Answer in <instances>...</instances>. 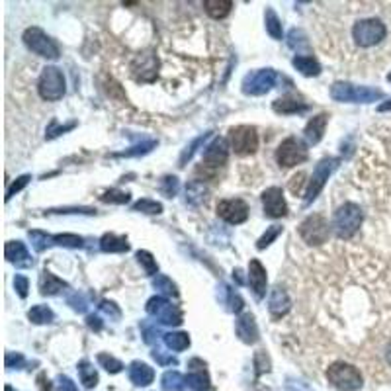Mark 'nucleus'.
Wrapping results in <instances>:
<instances>
[{"label": "nucleus", "instance_id": "1", "mask_svg": "<svg viewBox=\"0 0 391 391\" xmlns=\"http://www.w3.org/2000/svg\"><path fill=\"white\" fill-rule=\"evenodd\" d=\"M282 82L292 84L290 78L282 77L274 68H258L243 78V92L246 96H263L266 92H270L276 84H282Z\"/></svg>", "mask_w": 391, "mask_h": 391}, {"label": "nucleus", "instance_id": "2", "mask_svg": "<svg viewBox=\"0 0 391 391\" xmlns=\"http://www.w3.org/2000/svg\"><path fill=\"white\" fill-rule=\"evenodd\" d=\"M362 219H364V214H362V207L358 204H352V202H346L342 204L334 215H332V231L339 239H351L356 235V231L360 229Z\"/></svg>", "mask_w": 391, "mask_h": 391}, {"label": "nucleus", "instance_id": "3", "mask_svg": "<svg viewBox=\"0 0 391 391\" xmlns=\"http://www.w3.org/2000/svg\"><path fill=\"white\" fill-rule=\"evenodd\" d=\"M352 38L358 47H374L388 38V26L380 18L358 20L352 28Z\"/></svg>", "mask_w": 391, "mask_h": 391}, {"label": "nucleus", "instance_id": "4", "mask_svg": "<svg viewBox=\"0 0 391 391\" xmlns=\"http://www.w3.org/2000/svg\"><path fill=\"white\" fill-rule=\"evenodd\" d=\"M331 98L334 102H352V104H368L383 98L381 90L370 87H356L351 82H334L331 87Z\"/></svg>", "mask_w": 391, "mask_h": 391}, {"label": "nucleus", "instance_id": "5", "mask_svg": "<svg viewBox=\"0 0 391 391\" xmlns=\"http://www.w3.org/2000/svg\"><path fill=\"white\" fill-rule=\"evenodd\" d=\"M327 380L341 391H356L362 388V374L356 366L346 362H334L327 370Z\"/></svg>", "mask_w": 391, "mask_h": 391}, {"label": "nucleus", "instance_id": "6", "mask_svg": "<svg viewBox=\"0 0 391 391\" xmlns=\"http://www.w3.org/2000/svg\"><path fill=\"white\" fill-rule=\"evenodd\" d=\"M38 92L39 96L47 102H57L65 96L67 92V82L63 71L57 67H45L41 71L38 80Z\"/></svg>", "mask_w": 391, "mask_h": 391}, {"label": "nucleus", "instance_id": "7", "mask_svg": "<svg viewBox=\"0 0 391 391\" xmlns=\"http://www.w3.org/2000/svg\"><path fill=\"white\" fill-rule=\"evenodd\" d=\"M147 313L156 319L158 325H168V327H178V325H182V311H180V307L175 305V303L170 302L168 297H163V295H155V297H151L145 305Z\"/></svg>", "mask_w": 391, "mask_h": 391}, {"label": "nucleus", "instance_id": "8", "mask_svg": "<svg viewBox=\"0 0 391 391\" xmlns=\"http://www.w3.org/2000/svg\"><path fill=\"white\" fill-rule=\"evenodd\" d=\"M22 39H24L26 47L29 51H34L38 57L51 59V61H57L59 59V45L38 26H31V28L26 29Z\"/></svg>", "mask_w": 391, "mask_h": 391}, {"label": "nucleus", "instance_id": "9", "mask_svg": "<svg viewBox=\"0 0 391 391\" xmlns=\"http://www.w3.org/2000/svg\"><path fill=\"white\" fill-rule=\"evenodd\" d=\"M297 231H300V237L309 246H319V244L329 241V237H331V225H329V221L321 214H313L303 219Z\"/></svg>", "mask_w": 391, "mask_h": 391}, {"label": "nucleus", "instance_id": "10", "mask_svg": "<svg viewBox=\"0 0 391 391\" xmlns=\"http://www.w3.org/2000/svg\"><path fill=\"white\" fill-rule=\"evenodd\" d=\"M339 165H341V158H334V156H327V158H321L317 163V166L313 168L311 180L307 182V190H305V202L307 204H311L313 200L321 194V190L327 184V180L339 168Z\"/></svg>", "mask_w": 391, "mask_h": 391}, {"label": "nucleus", "instance_id": "11", "mask_svg": "<svg viewBox=\"0 0 391 391\" xmlns=\"http://www.w3.org/2000/svg\"><path fill=\"white\" fill-rule=\"evenodd\" d=\"M307 158H309L307 145L303 143L302 139H297V137L283 139L280 147L276 149V163L282 166V168H292V166L302 165Z\"/></svg>", "mask_w": 391, "mask_h": 391}, {"label": "nucleus", "instance_id": "12", "mask_svg": "<svg viewBox=\"0 0 391 391\" xmlns=\"http://www.w3.org/2000/svg\"><path fill=\"white\" fill-rule=\"evenodd\" d=\"M231 149L237 155H253L258 149V133L253 126H237L229 131Z\"/></svg>", "mask_w": 391, "mask_h": 391}, {"label": "nucleus", "instance_id": "13", "mask_svg": "<svg viewBox=\"0 0 391 391\" xmlns=\"http://www.w3.org/2000/svg\"><path fill=\"white\" fill-rule=\"evenodd\" d=\"M217 217L231 225H241L249 219V205L241 198L221 200L217 204Z\"/></svg>", "mask_w": 391, "mask_h": 391}, {"label": "nucleus", "instance_id": "14", "mask_svg": "<svg viewBox=\"0 0 391 391\" xmlns=\"http://www.w3.org/2000/svg\"><path fill=\"white\" fill-rule=\"evenodd\" d=\"M260 200H263L264 214L268 215L270 219H280L283 215H288V204H286L282 188H278V186L266 188L260 196Z\"/></svg>", "mask_w": 391, "mask_h": 391}, {"label": "nucleus", "instance_id": "15", "mask_svg": "<svg viewBox=\"0 0 391 391\" xmlns=\"http://www.w3.org/2000/svg\"><path fill=\"white\" fill-rule=\"evenodd\" d=\"M131 71L137 80L143 82H153L156 78V71H158V59L153 53H141L133 59L131 63Z\"/></svg>", "mask_w": 391, "mask_h": 391}, {"label": "nucleus", "instance_id": "16", "mask_svg": "<svg viewBox=\"0 0 391 391\" xmlns=\"http://www.w3.org/2000/svg\"><path fill=\"white\" fill-rule=\"evenodd\" d=\"M229 158V143L223 137H215L204 151V166L205 168H219Z\"/></svg>", "mask_w": 391, "mask_h": 391}, {"label": "nucleus", "instance_id": "17", "mask_svg": "<svg viewBox=\"0 0 391 391\" xmlns=\"http://www.w3.org/2000/svg\"><path fill=\"white\" fill-rule=\"evenodd\" d=\"M190 374L186 376V383H188V390L192 391H209L212 390V381L209 376L205 371V364L202 360H190Z\"/></svg>", "mask_w": 391, "mask_h": 391}, {"label": "nucleus", "instance_id": "18", "mask_svg": "<svg viewBox=\"0 0 391 391\" xmlns=\"http://www.w3.org/2000/svg\"><path fill=\"white\" fill-rule=\"evenodd\" d=\"M235 332L244 344H254L258 341V325L254 321V315L251 313L239 315V319L235 323Z\"/></svg>", "mask_w": 391, "mask_h": 391}, {"label": "nucleus", "instance_id": "19", "mask_svg": "<svg viewBox=\"0 0 391 391\" xmlns=\"http://www.w3.org/2000/svg\"><path fill=\"white\" fill-rule=\"evenodd\" d=\"M4 254H6V260L12 264H16L18 268H29L34 260L29 256L26 244L22 241H8L4 246Z\"/></svg>", "mask_w": 391, "mask_h": 391}, {"label": "nucleus", "instance_id": "20", "mask_svg": "<svg viewBox=\"0 0 391 391\" xmlns=\"http://www.w3.org/2000/svg\"><path fill=\"white\" fill-rule=\"evenodd\" d=\"M268 309H270V313H272L274 319H280V317H283L286 313L292 309V300H290V295L286 293L283 288L276 286L272 292H270V297H268Z\"/></svg>", "mask_w": 391, "mask_h": 391}, {"label": "nucleus", "instance_id": "21", "mask_svg": "<svg viewBox=\"0 0 391 391\" xmlns=\"http://www.w3.org/2000/svg\"><path fill=\"white\" fill-rule=\"evenodd\" d=\"M127 374H129V380H131V383L137 385V388H145V385H151L153 380H155V371H153V368H151L149 364H145V362H141V360L131 362V364H129V370H127Z\"/></svg>", "mask_w": 391, "mask_h": 391}, {"label": "nucleus", "instance_id": "22", "mask_svg": "<svg viewBox=\"0 0 391 391\" xmlns=\"http://www.w3.org/2000/svg\"><path fill=\"white\" fill-rule=\"evenodd\" d=\"M327 124H329V114H325V112L319 114V116L311 117V119L307 121L305 129H303L305 141H307L309 145H317V143L323 139V135H325Z\"/></svg>", "mask_w": 391, "mask_h": 391}, {"label": "nucleus", "instance_id": "23", "mask_svg": "<svg viewBox=\"0 0 391 391\" xmlns=\"http://www.w3.org/2000/svg\"><path fill=\"white\" fill-rule=\"evenodd\" d=\"M249 283L253 288L254 295L260 300L266 293V268L258 258H253L249 264Z\"/></svg>", "mask_w": 391, "mask_h": 391}, {"label": "nucleus", "instance_id": "24", "mask_svg": "<svg viewBox=\"0 0 391 391\" xmlns=\"http://www.w3.org/2000/svg\"><path fill=\"white\" fill-rule=\"evenodd\" d=\"M274 112L276 114H282V116H292V114H303L309 110V104H305L302 100L293 96H282L278 100H274Z\"/></svg>", "mask_w": 391, "mask_h": 391}, {"label": "nucleus", "instance_id": "25", "mask_svg": "<svg viewBox=\"0 0 391 391\" xmlns=\"http://www.w3.org/2000/svg\"><path fill=\"white\" fill-rule=\"evenodd\" d=\"M63 288H68V283L65 280L57 278L55 274L49 272V270L41 272V276H39V292L43 293V295H55Z\"/></svg>", "mask_w": 391, "mask_h": 391}, {"label": "nucleus", "instance_id": "26", "mask_svg": "<svg viewBox=\"0 0 391 391\" xmlns=\"http://www.w3.org/2000/svg\"><path fill=\"white\" fill-rule=\"evenodd\" d=\"M292 65L302 73L303 77H319L321 75V65L311 55H295L292 59Z\"/></svg>", "mask_w": 391, "mask_h": 391}, {"label": "nucleus", "instance_id": "27", "mask_svg": "<svg viewBox=\"0 0 391 391\" xmlns=\"http://www.w3.org/2000/svg\"><path fill=\"white\" fill-rule=\"evenodd\" d=\"M100 249L104 253H127L129 251V243H127V237L106 233L102 235V239H100Z\"/></svg>", "mask_w": 391, "mask_h": 391}, {"label": "nucleus", "instance_id": "28", "mask_svg": "<svg viewBox=\"0 0 391 391\" xmlns=\"http://www.w3.org/2000/svg\"><path fill=\"white\" fill-rule=\"evenodd\" d=\"M204 8L207 16H212L214 20H223L225 16H229L233 2L231 0H205Z\"/></svg>", "mask_w": 391, "mask_h": 391}, {"label": "nucleus", "instance_id": "29", "mask_svg": "<svg viewBox=\"0 0 391 391\" xmlns=\"http://www.w3.org/2000/svg\"><path fill=\"white\" fill-rule=\"evenodd\" d=\"M78 378H80V383L87 390H92V388L98 385V371L88 360L78 362Z\"/></svg>", "mask_w": 391, "mask_h": 391}, {"label": "nucleus", "instance_id": "30", "mask_svg": "<svg viewBox=\"0 0 391 391\" xmlns=\"http://www.w3.org/2000/svg\"><path fill=\"white\" fill-rule=\"evenodd\" d=\"M161 385H163L165 391H184L188 388L184 376L176 370L166 371L165 376H163V380H161Z\"/></svg>", "mask_w": 391, "mask_h": 391}, {"label": "nucleus", "instance_id": "31", "mask_svg": "<svg viewBox=\"0 0 391 391\" xmlns=\"http://www.w3.org/2000/svg\"><path fill=\"white\" fill-rule=\"evenodd\" d=\"M207 194V188L204 186V182L200 180H192L190 184H186V202L190 205H200L205 200Z\"/></svg>", "mask_w": 391, "mask_h": 391}, {"label": "nucleus", "instance_id": "32", "mask_svg": "<svg viewBox=\"0 0 391 391\" xmlns=\"http://www.w3.org/2000/svg\"><path fill=\"white\" fill-rule=\"evenodd\" d=\"M28 319L34 325H45V323L55 321V313L47 305H34L28 311Z\"/></svg>", "mask_w": 391, "mask_h": 391}, {"label": "nucleus", "instance_id": "33", "mask_svg": "<svg viewBox=\"0 0 391 391\" xmlns=\"http://www.w3.org/2000/svg\"><path fill=\"white\" fill-rule=\"evenodd\" d=\"M153 288H155L156 292L161 293L163 297H178V288H176V283L165 276V274H158L153 278Z\"/></svg>", "mask_w": 391, "mask_h": 391}, {"label": "nucleus", "instance_id": "34", "mask_svg": "<svg viewBox=\"0 0 391 391\" xmlns=\"http://www.w3.org/2000/svg\"><path fill=\"white\" fill-rule=\"evenodd\" d=\"M163 341H165V344L170 348V351H186L188 346H190V334L188 332H166L165 337H163Z\"/></svg>", "mask_w": 391, "mask_h": 391}, {"label": "nucleus", "instance_id": "35", "mask_svg": "<svg viewBox=\"0 0 391 391\" xmlns=\"http://www.w3.org/2000/svg\"><path fill=\"white\" fill-rule=\"evenodd\" d=\"M221 302L229 305V311H233V313L243 311V307H244L243 297L235 292V290H231L229 286H225V283H221Z\"/></svg>", "mask_w": 391, "mask_h": 391}, {"label": "nucleus", "instance_id": "36", "mask_svg": "<svg viewBox=\"0 0 391 391\" xmlns=\"http://www.w3.org/2000/svg\"><path fill=\"white\" fill-rule=\"evenodd\" d=\"M288 45H290V49H293V51H297V55H300L302 51H309V49H311L307 36L303 34L302 29L297 28L290 29V34H288Z\"/></svg>", "mask_w": 391, "mask_h": 391}, {"label": "nucleus", "instance_id": "37", "mask_svg": "<svg viewBox=\"0 0 391 391\" xmlns=\"http://www.w3.org/2000/svg\"><path fill=\"white\" fill-rule=\"evenodd\" d=\"M28 237H29V243H31V246H34V251H36V253H43L47 246L53 244V237L45 233V231H39V229L29 231Z\"/></svg>", "mask_w": 391, "mask_h": 391}, {"label": "nucleus", "instance_id": "38", "mask_svg": "<svg viewBox=\"0 0 391 391\" xmlns=\"http://www.w3.org/2000/svg\"><path fill=\"white\" fill-rule=\"evenodd\" d=\"M264 22H266V31L270 34L272 39H282L283 31H282V22L276 16V12L272 8H266V14H264Z\"/></svg>", "mask_w": 391, "mask_h": 391}, {"label": "nucleus", "instance_id": "39", "mask_svg": "<svg viewBox=\"0 0 391 391\" xmlns=\"http://www.w3.org/2000/svg\"><path fill=\"white\" fill-rule=\"evenodd\" d=\"M133 212H141V214L147 215H158L163 214V204L156 202V200H149V198H143L133 204Z\"/></svg>", "mask_w": 391, "mask_h": 391}, {"label": "nucleus", "instance_id": "40", "mask_svg": "<svg viewBox=\"0 0 391 391\" xmlns=\"http://www.w3.org/2000/svg\"><path fill=\"white\" fill-rule=\"evenodd\" d=\"M53 243L59 246H67V249H80V246H84V239L80 235L61 233L53 237Z\"/></svg>", "mask_w": 391, "mask_h": 391}, {"label": "nucleus", "instance_id": "41", "mask_svg": "<svg viewBox=\"0 0 391 391\" xmlns=\"http://www.w3.org/2000/svg\"><path fill=\"white\" fill-rule=\"evenodd\" d=\"M129 198H131V194H129V192H124V190H119V188H112V190H108V192H104V194L100 196V200H102L104 204H117V205L127 204Z\"/></svg>", "mask_w": 391, "mask_h": 391}, {"label": "nucleus", "instance_id": "42", "mask_svg": "<svg viewBox=\"0 0 391 391\" xmlns=\"http://www.w3.org/2000/svg\"><path fill=\"white\" fill-rule=\"evenodd\" d=\"M137 263L143 266V270H145L149 276H158V264L156 260L153 258V254L149 253V251H137Z\"/></svg>", "mask_w": 391, "mask_h": 391}, {"label": "nucleus", "instance_id": "43", "mask_svg": "<svg viewBox=\"0 0 391 391\" xmlns=\"http://www.w3.org/2000/svg\"><path fill=\"white\" fill-rule=\"evenodd\" d=\"M98 364L106 371H110V374H119V371L124 370V364L117 360V358H114V356L106 354V352L98 354Z\"/></svg>", "mask_w": 391, "mask_h": 391}, {"label": "nucleus", "instance_id": "44", "mask_svg": "<svg viewBox=\"0 0 391 391\" xmlns=\"http://www.w3.org/2000/svg\"><path fill=\"white\" fill-rule=\"evenodd\" d=\"M178 188H180V184H178V178H176V176H163L161 182H158V190H161V194L166 196V198H175V196L178 194Z\"/></svg>", "mask_w": 391, "mask_h": 391}, {"label": "nucleus", "instance_id": "45", "mask_svg": "<svg viewBox=\"0 0 391 391\" xmlns=\"http://www.w3.org/2000/svg\"><path fill=\"white\" fill-rule=\"evenodd\" d=\"M158 145L156 143V139H147L143 143H139V145H133L131 149H127L124 153H119V156H141V155H147V153H151L155 147Z\"/></svg>", "mask_w": 391, "mask_h": 391}, {"label": "nucleus", "instance_id": "46", "mask_svg": "<svg viewBox=\"0 0 391 391\" xmlns=\"http://www.w3.org/2000/svg\"><path fill=\"white\" fill-rule=\"evenodd\" d=\"M207 137H212V131H207V133H204V135L196 137L194 141H192V143H190V145L186 147V151H184V153H182V155H180V166H184L186 163H188V161H190V158H192V156H194L196 151H198V149H200V147L204 145V143H205V139H207Z\"/></svg>", "mask_w": 391, "mask_h": 391}, {"label": "nucleus", "instance_id": "47", "mask_svg": "<svg viewBox=\"0 0 391 391\" xmlns=\"http://www.w3.org/2000/svg\"><path fill=\"white\" fill-rule=\"evenodd\" d=\"M280 233H282V227H280V225H272V227H268V229H266V233L258 239L256 249H258V251H264L266 246H270V244L278 239V235Z\"/></svg>", "mask_w": 391, "mask_h": 391}, {"label": "nucleus", "instance_id": "48", "mask_svg": "<svg viewBox=\"0 0 391 391\" xmlns=\"http://www.w3.org/2000/svg\"><path fill=\"white\" fill-rule=\"evenodd\" d=\"M141 331H143V341L147 342V344H155V342H158V337H165V334H161V331H158V327H156L155 323L151 321H145L143 325H141Z\"/></svg>", "mask_w": 391, "mask_h": 391}, {"label": "nucleus", "instance_id": "49", "mask_svg": "<svg viewBox=\"0 0 391 391\" xmlns=\"http://www.w3.org/2000/svg\"><path fill=\"white\" fill-rule=\"evenodd\" d=\"M75 126H77V121H71V124H67V126H61L57 119L53 117V119H51V124L47 126V131H45V139H55V137L63 135L65 131L73 129Z\"/></svg>", "mask_w": 391, "mask_h": 391}, {"label": "nucleus", "instance_id": "50", "mask_svg": "<svg viewBox=\"0 0 391 391\" xmlns=\"http://www.w3.org/2000/svg\"><path fill=\"white\" fill-rule=\"evenodd\" d=\"M29 180H31V176L29 175H22V176H18L12 184L8 186V192H6V202H10L12 198L16 194H20L26 186L29 184Z\"/></svg>", "mask_w": 391, "mask_h": 391}, {"label": "nucleus", "instance_id": "51", "mask_svg": "<svg viewBox=\"0 0 391 391\" xmlns=\"http://www.w3.org/2000/svg\"><path fill=\"white\" fill-rule=\"evenodd\" d=\"M67 303L77 313H84L88 309L87 295H84V293H80V292L71 293V295H68V297H67Z\"/></svg>", "mask_w": 391, "mask_h": 391}, {"label": "nucleus", "instance_id": "52", "mask_svg": "<svg viewBox=\"0 0 391 391\" xmlns=\"http://www.w3.org/2000/svg\"><path fill=\"white\" fill-rule=\"evenodd\" d=\"M4 364H6L8 370H22L26 366V358L20 352H6Z\"/></svg>", "mask_w": 391, "mask_h": 391}, {"label": "nucleus", "instance_id": "53", "mask_svg": "<svg viewBox=\"0 0 391 391\" xmlns=\"http://www.w3.org/2000/svg\"><path fill=\"white\" fill-rule=\"evenodd\" d=\"M100 311L104 313V315H108L110 319H119L121 317V311H119V307H117L116 303L114 302H108V300H104V302H100Z\"/></svg>", "mask_w": 391, "mask_h": 391}, {"label": "nucleus", "instance_id": "54", "mask_svg": "<svg viewBox=\"0 0 391 391\" xmlns=\"http://www.w3.org/2000/svg\"><path fill=\"white\" fill-rule=\"evenodd\" d=\"M14 288H16V293H18L22 300H26L28 297V290H29V280L26 276H22L18 274L16 278H14Z\"/></svg>", "mask_w": 391, "mask_h": 391}, {"label": "nucleus", "instance_id": "55", "mask_svg": "<svg viewBox=\"0 0 391 391\" xmlns=\"http://www.w3.org/2000/svg\"><path fill=\"white\" fill-rule=\"evenodd\" d=\"M151 354H153V358H155L161 366H176V364H178V360H176L172 354H165V352L158 351V348H155Z\"/></svg>", "mask_w": 391, "mask_h": 391}, {"label": "nucleus", "instance_id": "56", "mask_svg": "<svg viewBox=\"0 0 391 391\" xmlns=\"http://www.w3.org/2000/svg\"><path fill=\"white\" fill-rule=\"evenodd\" d=\"M57 390L59 391H78L77 383L71 380L68 376H59L57 378Z\"/></svg>", "mask_w": 391, "mask_h": 391}, {"label": "nucleus", "instance_id": "57", "mask_svg": "<svg viewBox=\"0 0 391 391\" xmlns=\"http://www.w3.org/2000/svg\"><path fill=\"white\" fill-rule=\"evenodd\" d=\"M303 184H305V175H303V172H297V175L292 178V182H290V190H292V194L300 196Z\"/></svg>", "mask_w": 391, "mask_h": 391}, {"label": "nucleus", "instance_id": "58", "mask_svg": "<svg viewBox=\"0 0 391 391\" xmlns=\"http://www.w3.org/2000/svg\"><path fill=\"white\" fill-rule=\"evenodd\" d=\"M51 212H55V209H51ZM57 214H87V215H94L96 214V209H92V207H65V209H59Z\"/></svg>", "mask_w": 391, "mask_h": 391}, {"label": "nucleus", "instance_id": "59", "mask_svg": "<svg viewBox=\"0 0 391 391\" xmlns=\"http://www.w3.org/2000/svg\"><path fill=\"white\" fill-rule=\"evenodd\" d=\"M87 325L92 329V331H102V319L98 315H88L87 317Z\"/></svg>", "mask_w": 391, "mask_h": 391}, {"label": "nucleus", "instance_id": "60", "mask_svg": "<svg viewBox=\"0 0 391 391\" xmlns=\"http://www.w3.org/2000/svg\"><path fill=\"white\" fill-rule=\"evenodd\" d=\"M38 385L41 391H53V385H51V381L47 380V376L43 371L38 376Z\"/></svg>", "mask_w": 391, "mask_h": 391}, {"label": "nucleus", "instance_id": "61", "mask_svg": "<svg viewBox=\"0 0 391 391\" xmlns=\"http://www.w3.org/2000/svg\"><path fill=\"white\" fill-rule=\"evenodd\" d=\"M378 110H380V112H388V110H391V100H390V102H385V104H381Z\"/></svg>", "mask_w": 391, "mask_h": 391}, {"label": "nucleus", "instance_id": "62", "mask_svg": "<svg viewBox=\"0 0 391 391\" xmlns=\"http://www.w3.org/2000/svg\"><path fill=\"white\" fill-rule=\"evenodd\" d=\"M4 391H14V390H12V388H10V385H6V390H4Z\"/></svg>", "mask_w": 391, "mask_h": 391}, {"label": "nucleus", "instance_id": "63", "mask_svg": "<svg viewBox=\"0 0 391 391\" xmlns=\"http://www.w3.org/2000/svg\"><path fill=\"white\" fill-rule=\"evenodd\" d=\"M388 80H390V82H391V73H390V75H388Z\"/></svg>", "mask_w": 391, "mask_h": 391}]
</instances>
